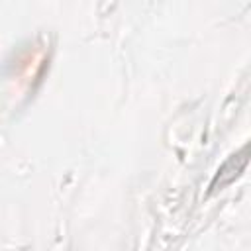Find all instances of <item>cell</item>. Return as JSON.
<instances>
[{
	"mask_svg": "<svg viewBox=\"0 0 251 251\" xmlns=\"http://www.w3.org/2000/svg\"><path fill=\"white\" fill-rule=\"evenodd\" d=\"M249 157H251V143H247V145L241 147L237 153H233V155L218 169V175H216V178L212 180V190H220V188H224L226 184H229L233 178H237L239 173L247 167Z\"/></svg>",
	"mask_w": 251,
	"mask_h": 251,
	"instance_id": "6da1fadb",
	"label": "cell"
}]
</instances>
